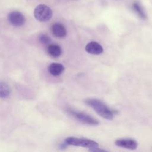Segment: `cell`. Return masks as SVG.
<instances>
[{
	"label": "cell",
	"instance_id": "obj_1",
	"mask_svg": "<svg viewBox=\"0 0 152 152\" xmlns=\"http://www.w3.org/2000/svg\"><path fill=\"white\" fill-rule=\"evenodd\" d=\"M85 103L88 106L92 107L101 117L108 120L113 119L115 111L110 110V109L100 100L96 99H88L85 100Z\"/></svg>",
	"mask_w": 152,
	"mask_h": 152
},
{
	"label": "cell",
	"instance_id": "obj_2",
	"mask_svg": "<svg viewBox=\"0 0 152 152\" xmlns=\"http://www.w3.org/2000/svg\"><path fill=\"white\" fill-rule=\"evenodd\" d=\"M64 142L67 145L88 148L90 150L99 147V144L96 141L87 138H80L74 137H69L66 138Z\"/></svg>",
	"mask_w": 152,
	"mask_h": 152
},
{
	"label": "cell",
	"instance_id": "obj_3",
	"mask_svg": "<svg viewBox=\"0 0 152 152\" xmlns=\"http://www.w3.org/2000/svg\"><path fill=\"white\" fill-rule=\"evenodd\" d=\"M34 16L39 21H48L52 16V11L48 6L44 4H40L34 9Z\"/></svg>",
	"mask_w": 152,
	"mask_h": 152
},
{
	"label": "cell",
	"instance_id": "obj_4",
	"mask_svg": "<svg viewBox=\"0 0 152 152\" xmlns=\"http://www.w3.org/2000/svg\"><path fill=\"white\" fill-rule=\"evenodd\" d=\"M68 113L72 117L75 118L76 119L85 124L93 126H96L99 124V121L98 120L84 113L75 111L70 109L68 110Z\"/></svg>",
	"mask_w": 152,
	"mask_h": 152
},
{
	"label": "cell",
	"instance_id": "obj_5",
	"mask_svg": "<svg viewBox=\"0 0 152 152\" xmlns=\"http://www.w3.org/2000/svg\"><path fill=\"white\" fill-rule=\"evenodd\" d=\"M9 22L14 26H21L25 23V17L23 14L18 11H13L8 15Z\"/></svg>",
	"mask_w": 152,
	"mask_h": 152
},
{
	"label": "cell",
	"instance_id": "obj_6",
	"mask_svg": "<svg viewBox=\"0 0 152 152\" xmlns=\"http://www.w3.org/2000/svg\"><path fill=\"white\" fill-rule=\"evenodd\" d=\"M115 144L119 147L129 150H135L138 147V142L133 139H118L115 141Z\"/></svg>",
	"mask_w": 152,
	"mask_h": 152
},
{
	"label": "cell",
	"instance_id": "obj_7",
	"mask_svg": "<svg viewBox=\"0 0 152 152\" xmlns=\"http://www.w3.org/2000/svg\"><path fill=\"white\" fill-rule=\"evenodd\" d=\"M86 51L92 55H100L103 53V49L100 44L95 41H91L87 44Z\"/></svg>",
	"mask_w": 152,
	"mask_h": 152
},
{
	"label": "cell",
	"instance_id": "obj_8",
	"mask_svg": "<svg viewBox=\"0 0 152 152\" xmlns=\"http://www.w3.org/2000/svg\"><path fill=\"white\" fill-rule=\"evenodd\" d=\"M51 30L52 34L56 37L62 38L66 34V30L64 25L61 23H55L52 26Z\"/></svg>",
	"mask_w": 152,
	"mask_h": 152
},
{
	"label": "cell",
	"instance_id": "obj_9",
	"mask_svg": "<svg viewBox=\"0 0 152 152\" xmlns=\"http://www.w3.org/2000/svg\"><path fill=\"white\" fill-rule=\"evenodd\" d=\"M48 71L52 75L58 76L64 71V66L60 63H52L48 66Z\"/></svg>",
	"mask_w": 152,
	"mask_h": 152
},
{
	"label": "cell",
	"instance_id": "obj_10",
	"mask_svg": "<svg viewBox=\"0 0 152 152\" xmlns=\"http://www.w3.org/2000/svg\"><path fill=\"white\" fill-rule=\"evenodd\" d=\"M47 50L48 53L53 57H58L62 54L61 48L56 44H50L48 45Z\"/></svg>",
	"mask_w": 152,
	"mask_h": 152
},
{
	"label": "cell",
	"instance_id": "obj_11",
	"mask_svg": "<svg viewBox=\"0 0 152 152\" xmlns=\"http://www.w3.org/2000/svg\"><path fill=\"white\" fill-rule=\"evenodd\" d=\"M11 93L9 86L4 82H0V98L8 97Z\"/></svg>",
	"mask_w": 152,
	"mask_h": 152
},
{
	"label": "cell",
	"instance_id": "obj_12",
	"mask_svg": "<svg viewBox=\"0 0 152 152\" xmlns=\"http://www.w3.org/2000/svg\"><path fill=\"white\" fill-rule=\"evenodd\" d=\"M133 8L135 10V11L138 14V15L142 18L145 19L146 18L145 14L144 13L142 7L140 6L139 3L135 2L133 4Z\"/></svg>",
	"mask_w": 152,
	"mask_h": 152
},
{
	"label": "cell",
	"instance_id": "obj_13",
	"mask_svg": "<svg viewBox=\"0 0 152 152\" xmlns=\"http://www.w3.org/2000/svg\"><path fill=\"white\" fill-rule=\"evenodd\" d=\"M39 40L40 42L45 45H48L50 43L51 39L46 34H42L39 36Z\"/></svg>",
	"mask_w": 152,
	"mask_h": 152
}]
</instances>
